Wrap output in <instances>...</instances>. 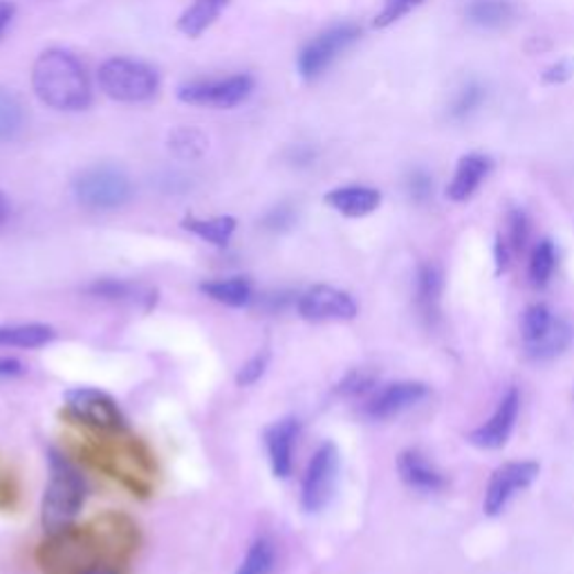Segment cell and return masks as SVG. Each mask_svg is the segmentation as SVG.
I'll use <instances>...</instances> for the list:
<instances>
[{
	"label": "cell",
	"mask_w": 574,
	"mask_h": 574,
	"mask_svg": "<svg viewBox=\"0 0 574 574\" xmlns=\"http://www.w3.org/2000/svg\"><path fill=\"white\" fill-rule=\"evenodd\" d=\"M140 528L122 511H106L88 526H68L49 532L34 552L41 574H92L114 570L122 574L140 548Z\"/></svg>",
	"instance_id": "cell-1"
},
{
	"label": "cell",
	"mask_w": 574,
	"mask_h": 574,
	"mask_svg": "<svg viewBox=\"0 0 574 574\" xmlns=\"http://www.w3.org/2000/svg\"><path fill=\"white\" fill-rule=\"evenodd\" d=\"M34 95L54 110H84L92 101V90L84 66L70 52L47 49L32 68Z\"/></svg>",
	"instance_id": "cell-2"
},
{
	"label": "cell",
	"mask_w": 574,
	"mask_h": 574,
	"mask_svg": "<svg viewBox=\"0 0 574 574\" xmlns=\"http://www.w3.org/2000/svg\"><path fill=\"white\" fill-rule=\"evenodd\" d=\"M86 478L66 455L49 453V481L41 500L43 530L56 532L75 523L86 503Z\"/></svg>",
	"instance_id": "cell-3"
},
{
	"label": "cell",
	"mask_w": 574,
	"mask_h": 574,
	"mask_svg": "<svg viewBox=\"0 0 574 574\" xmlns=\"http://www.w3.org/2000/svg\"><path fill=\"white\" fill-rule=\"evenodd\" d=\"M64 416L73 424H79L81 429L92 431L95 435H112L129 431V422L118 401L99 388L79 386L68 390Z\"/></svg>",
	"instance_id": "cell-4"
},
{
	"label": "cell",
	"mask_w": 574,
	"mask_h": 574,
	"mask_svg": "<svg viewBox=\"0 0 574 574\" xmlns=\"http://www.w3.org/2000/svg\"><path fill=\"white\" fill-rule=\"evenodd\" d=\"M75 200L90 211H112L124 207L133 196L126 174L112 166H95L84 170L73 183Z\"/></svg>",
	"instance_id": "cell-5"
},
{
	"label": "cell",
	"mask_w": 574,
	"mask_h": 574,
	"mask_svg": "<svg viewBox=\"0 0 574 574\" xmlns=\"http://www.w3.org/2000/svg\"><path fill=\"white\" fill-rule=\"evenodd\" d=\"M99 86L114 101L140 103L157 92V75L131 59H110L99 68Z\"/></svg>",
	"instance_id": "cell-6"
},
{
	"label": "cell",
	"mask_w": 574,
	"mask_h": 574,
	"mask_svg": "<svg viewBox=\"0 0 574 574\" xmlns=\"http://www.w3.org/2000/svg\"><path fill=\"white\" fill-rule=\"evenodd\" d=\"M336 476H339V449L332 442H323L310 457L301 483V505L306 511L317 514L330 503L334 494Z\"/></svg>",
	"instance_id": "cell-7"
},
{
	"label": "cell",
	"mask_w": 574,
	"mask_h": 574,
	"mask_svg": "<svg viewBox=\"0 0 574 574\" xmlns=\"http://www.w3.org/2000/svg\"><path fill=\"white\" fill-rule=\"evenodd\" d=\"M360 34H362V30L353 23H341V25H334V27L325 30L323 34H319L299 54L301 77L308 81L321 77L336 56L360 38Z\"/></svg>",
	"instance_id": "cell-8"
},
{
	"label": "cell",
	"mask_w": 574,
	"mask_h": 574,
	"mask_svg": "<svg viewBox=\"0 0 574 574\" xmlns=\"http://www.w3.org/2000/svg\"><path fill=\"white\" fill-rule=\"evenodd\" d=\"M254 90V79L247 75H234L216 81H198L183 86L178 97L191 106H207V108H234L243 103Z\"/></svg>",
	"instance_id": "cell-9"
},
{
	"label": "cell",
	"mask_w": 574,
	"mask_h": 574,
	"mask_svg": "<svg viewBox=\"0 0 574 574\" xmlns=\"http://www.w3.org/2000/svg\"><path fill=\"white\" fill-rule=\"evenodd\" d=\"M299 314L306 321L323 323V321H351L357 317V301L343 290L330 285H314L306 290L297 301Z\"/></svg>",
	"instance_id": "cell-10"
},
{
	"label": "cell",
	"mask_w": 574,
	"mask_h": 574,
	"mask_svg": "<svg viewBox=\"0 0 574 574\" xmlns=\"http://www.w3.org/2000/svg\"><path fill=\"white\" fill-rule=\"evenodd\" d=\"M541 467L537 463H507L498 467L489 481L485 494V514L498 516L511 500V496L521 489H528L539 478Z\"/></svg>",
	"instance_id": "cell-11"
},
{
	"label": "cell",
	"mask_w": 574,
	"mask_h": 574,
	"mask_svg": "<svg viewBox=\"0 0 574 574\" xmlns=\"http://www.w3.org/2000/svg\"><path fill=\"white\" fill-rule=\"evenodd\" d=\"M299 431H301V422L295 416L280 418L265 429L263 438H265L269 467H272V474L280 481H287L292 476L295 444H297Z\"/></svg>",
	"instance_id": "cell-12"
},
{
	"label": "cell",
	"mask_w": 574,
	"mask_h": 574,
	"mask_svg": "<svg viewBox=\"0 0 574 574\" xmlns=\"http://www.w3.org/2000/svg\"><path fill=\"white\" fill-rule=\"evenodd\" d=\"M429 395L422 382H395L377 390L366 405V416L371 420H390L407 409L416 407Z\"/></svg>",
	"instance_id": "cell-13"
},
{
	"label": "cell",
	"mask_w": 574,
	"mask_h": 574,
	"mask_svg": "<svg viewBox=\"0 0 574 574\" xmlns=\"http://www.w3.org/2000/svg\"><path fill=\"white\" fill-rule=\"evenodd\" d=\"M519 411H521V395L516 388H509L503 395L500 405H498L496 413L489 418V422H485L483 427L472 431L470 442L476 444L478 449H489V451L505 446L514 431L516 418H519Z\"/></svg>",
	"instance_id": "cell-14"
},
{
	"label": "cell",
	"mask_w": 574,
	"mask_h": 574,
	"mask_svg": "<svg viewBox=\"0 0 574 574\" xmlns=\"http://www.w3.org/2000/svg\"><path fill=\"white\" fill-rule=\"evenodd\" d=\"M86 292L95 299L137 308L142 312L153 310L157 303V292L153 287L133 280H122V278H99L86 287Z\"/></svg>",
	"instance_id": "cell-15"
},
{
	"label": "cell",
	"mask_w": 574,
	"mask_h": 574,
	"mask_svg": "<svg viewBox=\"0 0 574 574\" xmlns=\"http://www.w3.org/2000/svg\"><path fill=\"white\" fill-rule=\"evenodd\" d=\"M397 474L411 489L433 494L446 487V478L429 463V457L418 449H407L397 455Z\"/></svg>",
	"instance_id": "cell-16"
},
{
	"label": "cell",
	"mask_w": 574,
	"mask_h": 574,
	"mask_svg": "<svg viewBox=\"0 0 574 574\" xmlns=\"http://www.w3.org/2000/svg\"><path fill=\"white\" fill-rule=\"evenodd\" d=\"M198 290L209 297L211 301L227 306V308H247L254 301V285L245 276H227V278H211L200 283Z\"/></svg>",
	"instance_id": "cell-17"
},
{
	"label": "cell",
	"mask_w": 574,
	"mask_h": 574,
	"mask_svg": "<svg viewBox=\"0 0 574 574\" xmlns=\"http://www.w3.org/2000/svg\"><path fill=\"white\" fill-rule=\"evenodd\" d=\"M492 168V162L485 157V155H467L461 159V164H457L455 168V176L451 180V185L446 187V196L453 200V202H465L470 200L476 189L481 187V183L487 178Z\"/></svg>",
	"instance_id": "cell-18"
},
{
	"label": "cell",
	"mask_w": 574,
	"mask_h": 574,
	"mask_svg": "<svg viewBox=\"0 0 574 574\" xmlns=\"http://www.w3.org/2000/svg\"><path fill=\"white\" fill-rule=\"evenodd\" d=\"M382 202L377 189L371 187H339L325 196V205L346 218H364Z\"/></svg>",
	"instance_id": "cell-19"
},
{
	"label": "cell",
	"mask_w": 574,
	"mask_h": 574,
	"mask_svg": "<svg viewBox=\"0 0 574 574\" xmlns=\"http://www.w3.org/2000/svg\"><path fill=\"white\" fill-rule=\"evenodd\" d=\"M56 330L47 323H0V349H41L54 341Z\"/></svg>",
	"instance_id": "cell-20"
},
{
	"label": "cell",
	"mask_w": 574,
	"mask_h": 574,
	"mask_svg": "<svg viewBox=\"0 0 574 574\" xmlns=\"http://www.w3.org/2000/svg\"><path fill=\"white\" fill-rule=\"evenodd\" d=\"M570 343H572V328L563 319L554 317V321L543 334H539L532 341H526V353L534 362H548L559 357Z\"/></svg>",
	"instance_id": "cell-21"
},
{
	"label": "cell",
	"mask_w": 574,
	"mask_h": 574,
	"mask_svg": "<svg viewBox=\"0 0 574 574\" xmlns=\"http://www.w3.org/2000/svg\"><path fill=\"white\" fill-rule=\"evenodd\" d=\"M183 227L189 234L198 236L205 243H211L216 247H227L236 232V218L232 216H218V218H185Z\"/></svg>",
	"instance_id": "cell-22"
},
{
	"label": "cell",
	"mask_w": 574,
	"mask_h": 574,
	"mask_svg": "<svg viewBox=\"0 0 574 574\" xmlns=\"http://www.w3.org/2000/svg\"><path fill=\"white\" fill-rule=\"evenodd\" d=\"M440 297H442V274L435 265H422L418 272V310L433 325L440 317Z\"/></svg>",
	"instance_id": "cell-23"
},
{
	"label": "cell",
	"mask_w": 574,
	"mask_h": 574,
	"mask_svg": "<svg viewBox=\"0 0 574 574\" xmlns=\"http://www.w3.org/2000/svg\"><path fill=\"white\" fill-rule=\"evenodd\" d=\"M229 5V0H194L178 21V30L189 36L198 38L205 30H209L220 12Z\"/></svg>",
	"instance_id": "cell-24"
},
{
	"label": "cell",
	"mask_w": 574,
	"mask_h": 574,
	"mask_svg": "<svg viewBox=\"0 0 574 574\" xmlns=\"http://www.w3.org/2000/svg\"><path fill=\"white\" fill-rule=\"evenodd\" d=\"M467 16L481 27H503L511 21L514 8L509 0H472Z\"/></svg>",
	"instance_id": "cell-25"
},
{
	"label": "cell",
	"mask_w": 574,
	"mask_h": 574,
	"mask_svg": "<svg viewBox=\"0 0 574 574\" xmlns=\"http://www.w3.org/2000/svg\"><path fill=\"white\" fill-rule=\"evenodd\" d=\"M274 563H276L274 543L261 537L247 548V554L243 556L236 574H272Z\"/></svg>",
	"instance_id": "cell-26"
},
{
	"label": "cell",
	"mask_w": 574,
	"mask_h": 574,
	"mask_svg": "<svg viewBox=\"0 0 574 574\" xmlns=\"http://www.w3.org/2000/svg\"><path fill=\"white\" fill-rule=\"evenodd\" d=\"M25 122V112L21 101L12 95L0 90V142L14 140Z\"/></svg>",
	"instance_id": "cell-27"
},
{
	"label": "cell",
	"mask_w": 574,
	"mask_h": 574,
	"mask_svg": "<svg viewBox=\"0 0 574 574\" xmlns=\"http://www.w3.org/2000/svg\"><path fill=\"white\" fill-rule=\"evenodd\" d=\"M556 267V250L550 241H541L534 252H532V261H530V278L532 285L543 290V287L550 283L552 274Z\"/></svg>",
	"instance_id": "cell-28"
},
{
	"label": "cell",
	"mask_w": 574,
	"mask_h": 574,
	"mask_svg": "<svg viewBox=\"0 0 574 574\" xmlns=\"http://www.w3.org/2000/svg\"><path fill=\"white\" fill-rule=\"evenodd\" d=\"M168 148L176 157L196 159L207 151V137L194 129H178L168 137Z\"/></svg>",
	"instance_id": "cell-29"
},
{
	"label": "cell",
	"mask_w": 574,
	"mask_h": 574,
	"mask_svg": "<svg viewBox=\"0 0 574 574\" xmlns=\"http://www.w3.org/2000/svg\"><path fill=\"white\" fill-rule=\"evenodd\" d=\"M556 314H552V310L543 303H537V306H530L523 314V323H521V330H523V341H532L537 339L539 334H543L550 323L554 321Z\"/></svg>",
	"instance_id": "cell-30"
},
{
	"label": "cell",
	"mask_w": 574,
	"mask_h": 574,
	"mask_svg": "<svg viewBox=\"0 0 574 574\" xmlns=\"http://www.w3.org/2000/svg\"><path fill=\"white\" fill-rule=\"evenodd\" d=\"M375 386V375L368 371H351L346 377H343L336 386V393L343 397H362L366 393H371Z\"/></svg>",
	"instance_id": "cell-31"
},
{
	"label": "cell",
	"mask_w": 574,
	"mask_h": 574,
	"mask_svg": "<svg viewBox=\"0 0 574 574\" xmlns=\"http://www.w3.org/2000/svg\"><path fill=\"white\" fill-rule=\"evenodd\" d=\"M422 0H384V10L375 19V27H388L395 21H399L405 14H409L413 8H418Z\"/></svg>",
	"instance_id": "cell-32"
},
{
	"label": "cell",
	"mask_w": 574,
	"mask_h": 574,
	"mask_svg": "<svg viewBox=\"0 0 574 574\" xmlns=\"http://www.w3.org/2000/svg\"><path fill=\"white\" fill-rule=\"evenodd\" d=\"M267 364H269V353L263 351V353H256L254 357H250L236 373V384L239 386H254L267 371Z\"/></svg>",
	"instance_id": "cell-33"
},
{
	"label": "cell",
	"mask_w": 574,
	"mask_h": 574,
	"mask_svg": "<svg viewBox=\"0 0 574 574\" xmlns=\"http://www.w3.org/2000/svg\"><path fill=\"white\" fill-rule=\"evenodd\" d=\"M483 97H485V92H483V88H481V86H467V88H463V90H461V95H457V97H455V101H453L451 114H453L455 120H463V118H467V114H470L474 108H478V106H481Z\"/></svg>",
	"instance_id": "cell-34"
},
{
	"label": "cell",
	"mask_w": 574,
	"mask_h": 574,
	"mask_svg": "<svg viewBox=\"0 0 574 574\" xmlns=\"http://www.w3.org/2000/svg\"><path fill=\"white\" fill-rule=\"evenodd\" d=\"M295 220H297V213L290 205H278L263 218V227L272 234H280V232H287V229L295 224Z\"/></svg>",
	"instance_id": "cell-35"
},
{
	"label": "cell",
	"mask_w": 574,
	"mask_h": 574,
	"mask_svg": "<svg viewBox=\"0 0 574 574\" xmlns=\"http://www.w3.org/2000/svg\"><path fill=\"white\" fill-rule=\"evenodd\" d=\"M509 241L514 250H521L528 241V218L521 211H514L509 216Z\"/></svg>",
	"instance_id": "cell-36"
},
{
	"label": "cell",
	"mask_w": 574,
	"mask_h": 574,
	"mask_svg": "<svg viewBox=\"0 0 574 574\" xmlns=\"http://www.w3.org/2000/svg\"><path fill=\"white\" fill-rule=\"evenodd\" d=\"M409 191L416 200H427L431 194V178L424 174V170H413V176L409 178Z\"/></svg>",
	"instance_id": "cell-37"
},
{
	"label": "cell",
	"mask_w": 574,
	"mask_h": 574,
	"mask_svg": "<svg viewBox=\"0 0 574 574\" xmlns=\"http://www.w3.org/2000/svg\"><path fill=\"white\" fill-rule=\"evenodd\" d=\"M21 375H25L23 362H19L14 357H0V379H12V377H21Z\"/></svg>",
	"instance_id": "cell-38"
},
{
	"label": "cell",
	"mask_w": 574,
	"mask_h": 574,
	"mask_svg": "<svg viewBox=\"0 0 574 574\" xmlns=\"http://www.w3.org/2000/svg\"><path fill=\"white\" fill-rule=\"evenodd\" d=\"M16 498V487L10 478H3L0 481V507H12Z\"/></svg>",
	"instance_id": "cell-39"
},
{
	"label": "cell",
	"mask_w": 574,
	"mask_h": 574,
	"mask_svg": "<svg viewBox=\"0 0 574 574\" xmlns=\"http://www.w3.org/2000/svg\"><path fill=\"white\" fill-rule=\"evenodd\" d=\"M12 16H14V5L8 3V0H0V34L5 32V27L12 21Z\"/></svg>",
	"instance_id": "cell-40"
},
{
	"label": "cell",
	"mask_w": 574,
	"mask_h": 574,
	"mask_svg": "<svg viewBox=\"0 0 574 574\" xmlns=\"http://www.w3.org/2000/svg\"><path fill=\"white\" fill-rule=\"evenodd\" d=\"M567 77H570V73H567V66H565V64H561V66H556V68L548 70V75H545V81H548V84H556V81H563V79H567Z\"/></svg>",
	"instance_id": "cell-41"
},
{
	"label": "cell",
	"mask_w": 574,
	"mask_h": 574,
	"mask_svg": "<svg viewBox=\"0 0 574 574\" xmlns=\"http://www.w3.org/2000/svg\"><path fill=\"white\" fill-rule=\"evenodd\" d=\"M8 216H10V202H8L5 194L0 191V224H3V222L8 220Z\"/></svg>",
	"instance_id": "cell-42"
},
{
	"label": "cell",
	"mask_w": 574,
	"mask_h": 574,
	"mask_svg": "<svg viewBox=\"0 0 574 574\" xmlns=\"http://www.w3.org/2000/svg\"><path fill=\"white\" fill-rule=\"evenodd\" d=\"M92 574H118V572H114V570H97V572H92Z\"/></svg>",
	"instance_id": "cell-43"
}]
</instances>
